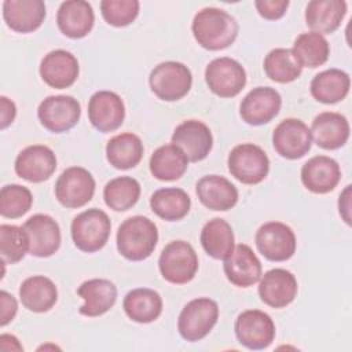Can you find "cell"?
Segmentation results:
<instances>
[{"label": "cell", "instance_id": "6da1fadb", "mask_svg": "<svg viewBox=\"0 0 352 352\" xmlns=\"http://www.w3.org/2000/svg\"><path fill=\"white\" fill-rule=\"evenodd\" d=\"M238 29L236 19L216 7H206L198 11L191 25L197 43L209 51H220L230 47L238 36Z\"/></svg>", "mask_w": 352, "mask_h": 352}, {"label": "cell", "instance_id": "7a4b0ae2", "mask_svg": "<svg viewBox=\"0 0 352 352\" xmlns=\"http://www.w3.org/2000/svg\"><path fill=\"white\" fill-rule=\"evenodd\" d=\"M158 242L157 226L144 216H132L121 223L117 231V250L131 261L151 256Z\"/></svg>", "mask_w": 352, "mask_h": 352}, {"label": "cell", "instance_id": "3957f363", "mask_svg": "<svg viewBox=\"0 0 352 352\" xmlns=\"http://www.w3.org/2000/svg\"><path fill=\"white\" fill-rule=\"evenodd\" d=\"M111 223L106 212L92 208L77 214L70 227L72 239L77 249L85 253L100 250L110 236Z\"/></svg>", "mask_w": 352, "mask_h": 352}, {"label": "cell", "instance_id": "277c9868", "mask_svg": "<svg viewBox=\"0 0 352 352\" xmlns=\"http://www.w3.org/2000/svg\"><path fill=\"white\" fill-rule=\"evenodd\" d=\"M158 268L165 280L184 285L194 279L198 271V257L194 248L186 241H172L161 252Z\"/></svg>", "mask_w": 352, "mask_h": 352}, {"label": "cell", "instance_id": "5b68a950", "mask_svg": "<svg viewBox=\"0 0 352 352\" xmlns=\"http://www.w3.org/2000/svg\"><path fill=\"white\" fill-rule=\"evenodd\" d=\"M148 84L158 99L175 102L188 94L192 84V76L184 63L166 60L151 70Z\"/></svg>", "mask_w": 352, "mask_h": 352}, {"label": "cell", "instance_id": "8992f818", "mask_svg": "<svg viewBox=\"0 0 352 352\" xmlns=\"http://www.w3.org/2000/svg\"><path fill=\"white\" fill-rule=\"evenodd\" d=\"M217 319L219 305L214 300L208 297L194 298L183 307L177 319V330L186 341H199L210 333Z\"/></svg>", "mask_w": 352, "mask_h": 352}, {"label": "cell", "instance_id": "52a82bcc", "mask_svg": "<svg viewBox=\"0 0 352 352\" xmlns=\"http://www.w3.org/2000/svg\"><path fill=\"white\" fill-rule=\"evenodd\" d=\"M228 170L243 184H257L267 177L270 160L261 147L253 143H242L231 150Z\"/></svg>", "mask_w": 352, "mask_h": 352}, {"label": "cell", "instance_id": "ba28073f", "mask_svg": "<svg viewBox=\"0 0 352 352\" xmlns=\"http://www.w3.org/2000/svg\"><path fill=\"white\" fill-rule=\"evenodd\" d=\"M94 194L95 179L81 166L65 169L55 183V197L65 208H81L92 199Z\"/></svg>", "mask_w": 352, "mask_h": 352}, {"label": "cell", "instance_id": "9c48e42d", "mask_svg": "<svg viewBox=\"0 0 352 352\" xmlns=\"http://www.w3.org/2000/svg\"><path fill=\"white\" fill-rule=\"evenodd\" d=\"M235 336L241 345L258 351L271 345L275 338V323L271 316L260 309L241 312L234 324Z\"/></svg>", "mask_w": 352, "mask_h": 352}, {"label": "cell", "instance_id": "30bf717a", "mask_svg": "<svg viewBox=\"0 0 352 352\" xmlns=\"http://www.w3.org/2000/svg\"><path fill=\"white\" fill-rule=\"evenodd\" d=\"M81 116L78 100L69 95H52L45 98L37 109L41 125L54 133L67 132L77 125Z\"/></svg>", "mask_w": 352, "mask_h": 352}, {"label": "cell", "instance_id": "8fae6325", "mask_svg": "<svg viewBox=\"0 0 352 352\" xmlns=\"http://www.w3.org/2000/svg\"><path fill=\"white\" fill-rule=\"evenodd\" d=\"M205 81L214 95L234 98L246 85V72L232 58H216L205 69Z\"/></svg>", "mask_w": 352, "mask_h": 352}, {"label": "cell", "instance_id": "7c38bea8", "mask_svg": "<svg viewBox=\"0 0 352 352\" xmlns=\"http://www.w3.org/2000/svg\"><path fill=\"white\" fill-rule=\"evenodd\" d=\"M296 235L293 230L280 221L263 224L256 232V246L270 261H286L296 252Z\"/></svg>", "mask_w": 352, "mask_h": 352}, {"label": "cell", "instance_id": "4fadbf2b", "mask_svg": "<svg viewBox=\"0 0 352 352\" xmlns=\"http://www.w3.org/2000/svg\"><path fill=\"white\" fill-rule=\"evenodd\" d=\"M272 144L280 157L287 160H298L311 148V131L301 120L286 118L274 129Z\"/></svg>", "mask_w": 352, "mask_h": 352}, {"label": "cell", "instance_id": "5bb4252c", "mask_svg": "<svg viewBox=\"0 0 352 352\" xmlns=\"http://www.w3.org/2000/svg\"><path fill=\"white\" fill-rule=\"evenodd\" d=\"M172 144L177 146L191 162L202 161L213 147V136L206 124L187 120L179 124L172 135Z\"/></svg>", "mask_w": 352, "mask_h": 352}, {"label": "cell", "instance_id": "9a60e30c", "mask_svg": "<svg viewBox=\"0 0 352 352\" xmlns=\"http://www.w3.org/2000/svg\"><path fill=\"white\" fill-rule=\"evenodd\" d=\"M29 239V253L36 257H50L60 246L59 224L48 214L30 216L22 226Z\"/></svg>", "mask_w": 352, "mask_h": 352}, {"label": "cell", "instance_id": "2e32d148", "mask_svg": "<svg viewBox=\"0 0 352 352\" xmlns=\"http://www.w3.org/2000/svg\"><path fill=\"white\" fill-rule=\"evenodd\" d=\"M282 98L271 87L253 88L241 102L239 114L249 125H264L275 118L280 110Z\"/></svg>", "mask_w": 352, "mask_h": 352}, {"label": "cell", "instance_id": "e0dca14e", "mask_svg": "<svg viewBox=\"0 0 352 352\" xmlns=\"http://www.w3.org/2000/svg\"><path fill=\"white\" fill-rule=\"evenodd\" d=\"M88 118L99 132L118 129L125 118V106L121 96L111 91L95 92L88 103Z\"/></svg>", "mask_w": 352, "mask_h": 352}, {"label": "cell", "instance_id": "ac0fdd59", "mask_svg": "<svg viewBox=\"0 0 352 352\" xmlns=\"http://www.w3.org/2000/svg\"><path fill=\"white\" fill-rule=\"evenodd\" d=\"M55 169V153L44 144H33L23 148L15 160L16 175L30 183H41L50 179Z\"/></svg>", "mask_w": 352, "mask_h": 352}, {"label": "cell", "instance_id": "d6986e66", "mask_svg": "<svg viewBox=\"0 0 352 352\" xmlns=\"http://www.w3.org/2000/svg\"><path fill=\"white\" fill-rule=\"evenodd\" d=\"M297 290L296 276L285 268H272L260 278L258 296L268 307H287L296 298Z\"/></svg>", "mask_w": 352, "mask_h": 352}, {"label": "cell", "instance_id": "ffe728a7", "mask_svg": "<svg viewBox=\"0 0 352 352\" xmlns=\"http://www.w3.org/2000/svg\"><path fill=\"white\" fill-rule=\"evenodd\" d=\"M78 60L66 50L48 52L40 63V76L51 88L65 89L72 87L78 77Z\"/></svg>", "mask_w": 352, "mask_h": 352}, {"label": "cell", "instance_id": "44dd1931", "mask_svg": "<svg viewBox=\"0 0 352 352\" xmlns=\"http://www.w3.org/2000/svg\"><path fill=\"white\" fill-rule=\"evenodd\" d=\"M227 279L238 287H249L261 278V263L250 246L239 243L224 260Z\"/></svg>", "mask_w": 352, "mask_h": 352}, {"label": "cell", "instance_id": "7402d4cb", "mask_svg": "<svg viewBox=\"0 0 352 352\" xmlns=\"http://www.w3.org/2000/svg\"><path fill=\"white\" fill-rule=\"evenodd\" d=\"M341 179V169L336 160L327 155H316L308 160L301 168L304 187L315 194L333 191Z\"/></svg>", "mask_w": 352, "mask_h": 352}, {"label": "cell", "instance_id": "603a6c76", "mask_svg": "<svg viewBox=\"0 0 352 352\" xmlns=\"http://www.w3.org/2000/svg\"><path fill=\"white\" fill-rule=\"evenodd\" d=\"M45 4L41 0H6L3 18L7 26L16 33L37 30L45 18Z\"/></svg>", "mask_w": 352, "mask_h": 352}, {"label": "cell", "instance_id": "cb8c5ba5", "mask_svg": "<svg viewBox=\"0 0 352 352\" xmlns=\"http://www.w3.org/2000/svg\"><path fill=\"white\" fill-rule=\"evenodd\" d=\"M94 23L95 14L88 1L69 0L58 8L56 25L66 37L82 38L92 30Z\"/></svg>", "mask_w": 352, "mask_h": 352}, {"label": "cell", "instance_id": "d4e9b609", "mask_svg": "<svg viewBox=\"0 0 352 352\" xmlns=\"http://www.w3.org/2000/svg\"><path fill=\"white\" fill-rule=\"evenodd\" d=\"M77 294L84 300V304L78 308V312L84 316L95 318L106 314L117 300V287L109 279L94 278L82 282Z\"/></svg>", "mask_w": 352, "mask_h": 352}, {"label": "cell", "instance_id": "484cf974", "mask_svg": "<svg viewBox=\"0 0 352 352\" xmlns=\"http://www.w3.org/2000/svg\"><path fill=\"white\" fill-rule=\"evenodd\" d=\"M309 131L320 148L337 150L348 142L349 122L340 113L323 111L314 118Z\"/></svg>", "mask_w": 352, "mask_h": 352}, {"label": "cell", "instance_id": "4316f807", "mask_svg": "<svg viewBox=\"0 0 352 352\" xmlns=\"http://www.w3.org/2000/svg\"><path fill=\"white\" fill-rule=\"evenodd\" d=\"M195 191L199 202L212 210L226 212L238 202L236 187L228 179L219 175H208L199 179Z\"/></svg>", "mask_w": 352, "mask_h": 352}, {"label": "cell", "instance_id": "83f0119b", "mask_svg": "<svg viewBox=\"0 0 352 352\" xmlns=\"http://www.w3.org/2000/svg\"><path fill=\"white\" fill-rule=\"evenodd\" d=\"M345 14L344 0H312L305 8V22L312 32L330 34L340 28Z\"/></svg>", "mask_w": 352, "mask_h": 352}, {"label": "cell", "instance_id": "f1b7e54d", "mask_svg": "<svg viewBox=\"0 0 352 352\" xmlns=\"http://www.w3.org/2000/svg\"><path fill=\"white\" fill-rule=\"evenodd\" d=\"M19 298L26 309L41 314L50 311L55 305L58 290L50 278L34 275L22 282L19 287Z\"/></svg>", "mask_w": 352, "mask_h": 352}, {"label": "cell", "instance_id": "f546056e", "mask_svg": "<svg viewBox=\"0 0 352 352\" xmlns=\"http://www.w3.org/2000/svg\"><path fill=\"white\" fill-rule=\"evenodd\" d=\"M122 308L129 319L138 323H151L160 318L162 312L161 296L147 287H138L126 293Z\"/></svg>", "mask_w": 352, "mask_h": 352}, {"label": "cell", "instance_id": "4dcf8cb0", "mask_svg": "<svg viewBox=\"0 0 352 352\" xmlns=\"http://www.w3.org/2000/svg\"><path fill=\"white\" fill-rule=\"evenodd\" d=\"M351 78L348 73L340 69H327L318 73L311 81V95L315 100L333 104L342 99L349 92Z\"/></svg>", "mask_w": 352, "mask_h": 352}, {"label": "cell", "instance_id": "1f68e13d", "mask_svg": "<svg viewBox=\"0 0 352 352\" xmlns=\"http://www.w3.org/2000/svg\"><path fill=\"white\" fill-rule=\"evenodd\" d=\"M143 157V143L132 132L113 136L106 144V158L116 169L135 168Z\"/></svg>", "mask_w": 352, "mask_h": 352}, {"label": "cell", "instance_id": "d6a6232c", "mask_svg": "<svg viewBox=\"0 0 352 352\" xmlns=\"http://www.w3.org/2000/svg\"><path fill=\"white\" fill-rule=\"evenodd\" d=\"M151 175L162 182H173L180 179L188 166L186 154L175 144L158 147L150 158Z\"/></svg>", "mask_w": 352, "mask_h": 352}, {"label": "cell", "instance_id": "836d02e7", "mask_svg": "<svg viewBox=\"0 0 352 352\" xmlns=\"http://www.w3.org/2000/svg\"><path fill=\"white\" fill-rule=\"evenodd\" d=\"M190 197L184 190L177 187L160 188L150 198L151 210L166 221L182 220L190 212Z\"/></svg>", "mask_w": 352, "mask_h": 352}, {"label": "cell", "instance_id": "e575fe53", "mask_svg": "<svg viewBox=\"0 0 352 352\" xmlns=\"http://www.w3.org/2000/svg\"><path fill=\"white\" fill-rule=\"evenodd\" d=\"M204 250L216 260H226L234 250V232L231 226L220 217L209 220L201 231Z\"/></svg>", "mask_w": 352, "mask_h": 352}, {"label": "cell", "instance_id": "d590c367", "mask_svg": "<svg viewBox=\"0 0 352 352\" xmlns=\"http://www.w3.org/2000/svg\"><path fill=\"white\" fill-rule=\"evenodd\" d=\"M301 67L315 69L327 62L330 55V44L324 36L308 32L301 33L292 48Z\"/></svg>", "mask_w": 352, "mask_h": 352}, {"label": "cell", "instance_id": "8d00e7d4", "mask_svg": "<svg viewBox=\"0 0 352 352\" xmlns=\"http://www.w3.org/2000/svg\"><path fill=\"white\" fill-rule=\"evenodd\" d=\"M264 72L272 81L287 84L300 77L302 67L292 50L275 48L264 59Z\"/></svg>", "mask_w": 352, "mask_h": 352}, {"label": "cell", "instance_id": "74e56055", "mask_svg": "<svg viewBox=\"0 0 352 352\" xmlns=\"http://www.w3.org/2000/svg\"><path fill=\"white\" fill-rule=\"evenodd\" d=\"M140 197V184L131 176H120L111 179L103 188L106 205L116 210L124 212L135 206Z\"/></svg>", "mask_w": 352, "mask_h": 352}, {"label": "cell", "instance_id": "f35d334b", "mask_svg": "<svg viewBox=\"0 0 352 352\" xmlns=\"http://www.w3.org/2000/svg\"><path fill=\"white\" fill-rule=\"evenodd\" d=\"M29 252V239L22 227L0 226V253L3 264H15Z\"/></svg>", "mask_w": 352, "mask_h": 352}, {"label": "cell", "instance_id": "ab89813d", "mask_svg": "<svg viewBox=\"0 0 352 352\" xmlns=\"http://www.w3.org/2000/svg\"><path fill=\"white\" fill-rule=\"evenodd\" d=\"M33 204L30 190L21 184H7L0 191V214L16 219L29 212Z\"/></svg>", "mask_w": 352, "mask_h": 352}, {"label": "cell", "instance_id": "60d3db41", "mask_svg": "<svg viewBox=\"0 0 352 352\" xmlns=\"http://www.w3.org/2000/svg\"><path fill=\"white\" fill-rule=\"evenodd\" d=\"M138 0H102L100 12L103 19L116 28L131 25L139 15Z\"/></svg>", "mask_w": 352, "mask_h": 352}, {"label": "cell", "instance_id": "b9f144b4", "mask_svg": "<svg viewBox=\"0 0 352 352\" xmlns=\"http://www.w3.org/2000/svg\"><path fill=\"white\" fill-rule=\"evenodd\" d=\"M254 6L263 18L276 21L285 15L289 7V0H256Z\"/></svg>", "mask_w": 352, "mask_h": 352}, {"label": "cell", "instance_id": "7bdbcfd3", "mask_svg": "<svg viewBox=\"0 0 352 352\" xmlns=\"http://www.w3.org/2000/svg\"><path fill=\"white\" fill-rule=\"evenodd\" d=\"M0 307H1L0 324L6 326L14 319V316L16 314V309H18V304H16V300L14 298L12 294H10L6 290H1L0 292Z\"/></svg>", "mask_w": 352, "mask_h": 352}, {"label": "cell", "instance_id": "ee69618b", "mask_svg": "<svg viewBox=\"0 0 352 352\" xmlns=\"http://www.w3.org/2000/svg\"><path fill=\"white\" fill-rule=\"evenodd\" d=\"M0 109H1L0 110V117H1L0 128L6 129L10 124H12V121L16 116V107L12 100H10L6 96H1L0 98Z\"/></svg>", "mask_w": 352, "mask_h": 352}, {"label": "cell", "instance_id": "f6af8a7d", "mask_svg": "<svg viewBox=\"0 0 352 352\" xmlns=\"http://www.w3.org/2000/svg\"><path fill=\"white\" fill-rule=\"evenodd\" d=\"M338 209L344 221L346 224H351V186H346L345 190L341 192L338 199Z\"/></svg>", "mask_w": 352, "mask_h": 352}]
</instances>
